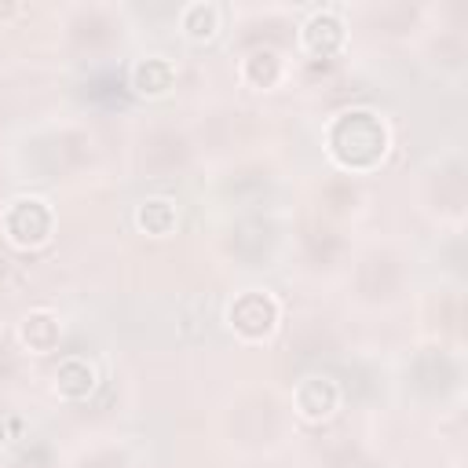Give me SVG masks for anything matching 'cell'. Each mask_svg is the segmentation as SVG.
<instances>
[{
    "mask_svg": "<svg viewBox=\"0 0 468 468\" xmlns=\"http://www.w3.org/2000/svg\"><path fill=\"white\" fill-rule=\"evenodd\" d=\"M132 223H135L139 234H146L154 241H165L179 227V205L172 197H165V194H150L132 208Z\"/></svg>",
    "mask_w": 468,
    "mask_h": 468,
    "instance_id": "cell-10",
    "label": "cell"
},
{
    "mask_svg": "<svg viewBox=\"0 0 468 468\" xmlns=\"http://www.w3.org/2000/svg\"><path fill=\"white\" fill-rule=\"evenodd\" d=\"M62 333H66V322H62V314L55 307H29L18 318V325H15L18 347L29 351V355H37V358L55 355L58 344H62Z\"/></svg>",
    "mask_w": 468,
    "mask_h": 468,
    "instance_id": "cell-6",
    "label": "cell"
},
{
    "mask_svg": "<svg viewBox=\"0 0 468 468\" xmlns=\"http://www.w3.org/2000/svg\"><path fill=\"white\" fill-rule=\"evenodd\" d=\"M322 150L333 168L351 176H369L391 154V128L384 113L373 106H347L325 121Z\"/></svg>",
    "mask_w": 468,
    "mask_h": 468,
    "instance_id": "cell-1",
    "label": "cell"
},
{
    "mask_svg": "<svg viewBox=\"0 0 468 468\" xmlns=\"http://www.w3.org/2000/svg\"><path fill=\"white\" fill-rule=\"evenodd\" d=\"M55 205L40 194H15L0 208V234L15 252H37L55 238Z\"/></svg>",
    "mask_w": 468,
    "mask_h": 468,
    "instance_id": "cell-3",
    "label": "cell"
},
{
    "mask_svg": "<svg viewBox=\"0 0 468 468\" xmlns=\"http://www.w3.org/2000/svg\"><path fill=\"white\" fill-rule=\"evenodd\" d=\"M285 77H289V58L278 48H271V44L249 48L238 58V80L249 91H274V88L285 84Z\"/></svg>",
    "mask_w": 468,
    "mask_h": 468,
    "instance_id": "cell-8",
    "label": "cell"
},
{
    "mask_svg": "<svg viewBox=\"0 0 468 468\" xmlns=\"http://www.w3.org/2000/svg\"><path fill=\"white\" fill-rule=\"evenodd\" d=\"M176 26L183 33V40L190 44H212L223 29V7L216 0H190L179 7Z\"/></svg>",
    "mask_w": 468,
    "mask_h": 468,
    "instance_id": "cell-11",
    "label": "cell"
},
{
    "mask_svg": "<svg viewBox=\"0 0 468 468\" xmlns=\"http://www.w3.org/2000/svg\"><path fill=\"white\" fill-rule=\"evenodd\" d=\"M344 406V388L329 373H307L292 384V413L303 424H329Z\"/></svg>",
    "mask_w": 468,
    "mask_h": 468,
    "instance_id": "cell-4",
    "label": "cell"
},
{
    "mask_svg": "<svg viewBox=\"0 0 468 468\" xmlns=\"http://www.w3.org/2000/svg\"><path fill=\"white\" fill-rule=\"evenodd\" d=\"M4 446H7V420L0 417V450H4Z\"/></svg>",
    "mask_w": 468,
    "mask_h": 468,
    "instance_id": "cell-13",
    "label": "cell"
},
{
    "mask_svg": "<svg viewBox=\"0 0 468 468\" xmlns=\"http://www.w3.org/2000/svg\"><path fill=\"white\" fill-rule=\"evenodd\" d=\"M26 7L22 4H0V22H7V18H15V15H22Z\"/></svg>",
    "mask_w": 468,
    "mask_h": 468,
    "instance_id": "cell-12",
    "label": "cell"
},
{
    "mask_svg": "<svg viewBox=\"0 0 468 468\" xmlns=\"http://www.w3.org/2000/svg\"><path fill=\"white\" fill-rule=\"evenodd\" d=\"M296 44L311 58H336L347 48V22L340 7H314L296 29Z\"/></svg>",
    "mask_w": 468,
    "mask_h": 468,
    "instance_id": "cell-5",
    "label": "cell"
},
{
    "mask_svg": "<svg viewBox=\"0 0 468 468\" xmlns=\"http://www.w3.org/2000/svg\"><path fill=\"white\" fill-rule=\"evenodd\" d=\"M176 84H179V69L168 55H143V58H132L128 66V88L135 99L161 102L176 91Z\"/></svg>",
    "mask_w": 468,
    "mask_h": 468,
    "instance_id": "cell-7",
    "label": "cell"
},
{
    "mask_svg": "<svg viewBox=\"0 0 468 468\" xmlns=\"http://www.w3.org/2000/svg\"><path fill=\"white\" fill-rule=\"evenodd\" d=\"M223 322L227 329L234 333L238 344H249V347H263L278 336L282 329V300L271 292V289H241L227 300V311H223Z\"/></svg>",
    "mask_w": 468,
    "mask_h": 468,
    "instance_id": "cell-2",
    "label": "cell"
},
{
    "mask_svg": "<svg viewBox=\"0 0 468 468\" xmlns=\"http://www.w3.org/2000/svg\"><path fill=\"white\" fill-rule=\"evenodd\" d=\"M99 388V369L84 355H62L55 373H51V391L62 402H88Z\"/></svg>",
    "mask_w": 468,
    "mask_h": 468,
    "instance_id": "cell-9",
    "label": "cell"
}]
</instances>
